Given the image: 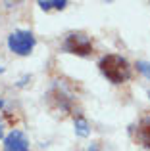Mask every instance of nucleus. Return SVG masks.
I'll return each instance as SVG.
<instances>
[{"mask_svg": "<svg viewBox=\"0 0 150 151\" xmlns=\"http://www.w3.org/2000/svg\"><path fill=\"white\" fill-rule=\"evenodd\" d=\"M39 6L42 8L44 12H48V10H64L66 6H68V2L66 0H52V2H39Z\"/></svg>", "mask_w": 150, "mask_h": 151, "instance_id": "7", "label": "nucleus"}, {"mask_svg": "<svg viewBox=\"0 0 150 151\" xmlns=\"http://www.w3.org/2000/svg\"><path fill=\"white\" fill-rule=\"evenodd\" d=\"M4 151H29V142L19 130H12L4 140Z\"/></svg>", "mask_w": 150, "mask_h": 151, "instance_id": "4", "label": "nucleus"}, {"mask_svg": "<svg viewBox=\"0 0 150 151\" xmlns=\"http://www.w3.org/2000/svg\"><path fill=\"white\" fill-rule=\"evenodd\" d=\"M8 46L17 55H29L35 48V35L31 31H14L8 37Z\"/></svg>", "mask_w": 150, "mask_h": 151, "instance_id": "2", "label": "nucleus"}, {"mask_svg": "<svg viewBox=\"0 0 150 151\" xmlns=\"http://www.w3.org/2000/svg\"><path fill=\"white\" fill-rule=\"evenodd\" d=\"M100 73L114 84H121V82L129 81L131 77V65L127 63V59L121 58L117 54H108L100 59L98 63Z\"/></svg>", "mask_w": 150, "mask_h": 151, "instance_id": "1", "label": "nucleus"}, {"mask_svg": "<svg viewBox=\"0 0 150 151\" xmlns=\"http://www.w3.org/2000/svg\"><path fill=\"white\" fill-rule=\"evenodd\" d=\"M148 98H150V92H148Z\"/></svg>", "mask_w": 150, "mask_h": 151, "instance_id": "10", "label": "nucleus"}, {"mask_svg": "<svg viewBox=\"0 0 150 151\" xmlns=\"http://www.w3.org/2000/svg\"><path fill=\"white\" fill-rule=\"evenodd\" d=\"M75 134H77V136H81V138H87L90 134L89 122H87L83 117H77V119H75Z\"/></svg>", "mask_w": 150, "mask_h": 151, "instance_id": "6", "label": "nucleus"}, {"mask_svg": "<svg viewBox=\"0 0 150 151\" xmlns=\"http://www.w3.org/2000/svg\"><path fill=\"white\" fill-rule=\"evenodd\" d=\"M137 142L143 145L144 149H150V117H144L143 121L137 124Z\"/></svg>", "mask_w": 150, "mask_h": 151, "instance_id": "5", "label": "nucleus"}, {"mask_svg": "<svg viewBox=\"0 0 150 151\" xmlns=\"http://www.w3.org/2000/svg\"><path fill=\"white\" fill-rule=\"evenodd\" d=\"M0 138H2V124H0Z\"/></svg>", "mask_w": 150, "mask_h": 151, "instance_id": "9", "label": "nucleus"}, {"mask_svg": "<svg viewBox=\"0 0 150 151\" xmlns=\"http://www.w3.org/2000/svg\"><path fill=\"white\" fill-rule=\"evenodd\" d=\"M64 50L69 52V54H75V55H90L92 54V40L87 37L85 33H69L64 40Z\"/></svg>", "mask_w": 150, "mask_h": 151, "instance_id": "3", "label": "nucleus"}, {"mask_svg": "<svg viewBox=\"0 0 150 151\" xmlns=\"http://www.w3.org/2000/svg\"><path fill=\"white\" fill-rule=\"evenodd\" d=\"M137 69H139L146 78H150V63L148 61H137Z\"/></svg>", "mask_w": 150, "mask_h": 151, "instance_id": "8", "label": "nucleus"}]
</instances>
